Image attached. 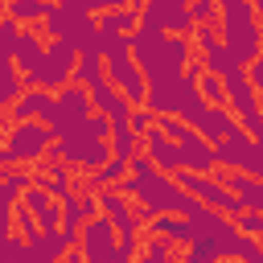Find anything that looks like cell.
<instances>
[{"instance_id": "cell-1", "label": "cell", "mask_w": 263, "mask_h": 263, "mask_svg": "<svg viewBox=\"0 0 263 263\" xmlns=\"http://www.w3.org/2000/svg\"><path fill=\"white\" fill-rule=\"evenodd\" d=\"M132 58H136V66L144 70L148 82H164V78H181L197 53H193L189 37L156 33V29H136L132 33Z\"/></svg>"}, {"instance_id": "cell-2", "label": "cell", "mask_w": 263, "mask_h": 263, "mask_svg": "<svg viewBox=\"0 0 263 263\" xmlns=\"http://www.w3.org/2000/svg\"><path fill=\"white\" fill-rule=\"evenodd\" d=\"M45 156L62 160L70 173H95L99 164H107V160H111V119L95 111L78 132H70V136H62V140H53V148H49Z\"/></svg>"}, {"instance_id": "cell-3", "label": "cell", "mask_w": 263, "mask_h": 263, "mask_svg": "<svg viewBox=\"0 0 263 263\" xmlns=\"http://www.w3.org/2000/svg\"><path fill=\"white\" fill-rule=\"evenodd\" d=\"M41 25H45V37H49V41H66V45H74L78 53H90V49H95L99 25H95L90 12H78V8H66V4L53 0V8L45 12Z\"/></svg>"}, {"instance_id": "cell-4", "label": "cell", "mask_w": 263, "mask_h": 263, "mask_svg": "<svg viewBox=\"0 0 263 263\" xmlns=\"http://www.w3.org/2000/svg\"><path fill=\"white\" fill-rule=\"evenodd\" d=\"M90 115H95V107H90V90H86V86H78V82H66L62 90H53V103H49L45 123H49L53 140H62V136L78 132Z\"/></svg>"}, {"instance_id": "cell-5", "label": "cell", "mask_w": 263, "mask_h": 263, "mask_svg": "<svg viewBox=\"0 0 263 263\" xmlns=\"http://www.w3.org/2000/svg\"><path fill=\"white\" fill-rule=\"evenodd\" d=\"M78 49L66 45V41H45V58L33 74H21L25 86H37V90H62L66 82H74V66H78Z\"/></svg>"}, {"instance_id": "cell-6", "label": "cell", "mask_w": 263, "mask_h": 263, "mask_svg": "<svg viewBox=\"0 0 263 263\" xmlns=\"http://www.w3.org/2000/svg\"><path fill=\"white\" fill-rule=\"evenodd\" d=\"M0 148L8 152L12 164H41L45 152L53 148V132H49V123H41V119L12 123V127L4 132V144H0Z\"/></svg>"}, {"instance_id": "cell-7", "label": "cell", "mask_w": 263, "mask_h": 263, "mask_svg": "<svg viewBox=\"0 0 263 263\" xmlns=\"http://www.w3.org/2000/svg\"><path fill=\"white\" fill-rule=\"evenodd\" d=\"M140 29H156V33H177L189 37L193 21H189V0H140Z\"/></svg>"}, {"instance_id": "cell-8", "label": "cell", "mask_w": 263, "mask_h": 263, "mask_svg": "<svg viewBox=\"0 0 263 263\" xmlns=\"http://www.w3.org/2000/svg\"><path fill=\"white\" fill-rule=\"evenodd\" d=\"M115 247H119V230L111 226V218L95 214L90 222H82L74 251H78L86 263H111V259H115Z\"/></svg>"}, {"instance_id": "cell-9", "label": "cell", "mask_w": 263, "mask_h": 263, "mask_svg": "<svg viewBox=\"0 0 263 263\" xmlns=\"http://www.w3.org/2000/svg\"><path fill=\"white\" fill-rule=\"evenodd\" d=\"M103 74H107V82L127 99V107H144V95H148V78H144V70L136 66V58L132 53H123V58H111V62H103Z\"/></svg>"}, {"instance_id": "cell-10", "label": "cell", "mask_w": 263, "mask_h": 263, "mask_svg": "<svg viewBox=\"0 0 263 263\" xmlns=\"http://www.w3.org/2000/svg\"><path fill=\"white\" fill-rule=\"evenodd\" d=\"M99 214L111 218V226L119 230V238H140V210H132L127 193L103 189V193H99Z\"/></svg>"}, {"instance_id": "cell-11", "label": "cell", "mask_w": 263, "mask_h": 263, "mask_svg": "<svg viewBox=\"0 0 263 263\" xmlns=\"http://www.w3.org/2000/svg\"><path fill=\"white\" fill-rule=\"evenodd\" d=\"M251 156H255V140L234 123V132L222 140V144H214V160H218V168H234V173H247L251 168Z\"/></svg>"}, {"instance_id": "cell-12", "label": "cell", "mask_w": 263, "mask_h": 263, "mask_svg": "<svg viewBox=\"0 0 263 263\" xmlns=\"http://www.w3.org/2000/svg\"><path fill=\"white\" fill-rule=\"evenodd\" d=\"M140 234H160V238H168L173 247H189V242L201 238L197 226H193L189 218H181V214H156V218H148V222L140 226Z\"/></svg>"}, {"instance_id": "cell-13", "label": "cell", "mask_w": 263, "mask_h": 263, "mask_svg": "<svg viewBox=\"0 0 263 263\" xmlns=\"http://www.w3.org/2000/svg\"><path fill=\"white\" fill-rule=\"evenodd\" d=\"M140 140H144V156H148L160 173H168V177L181 173V144H177V140H168L164 132H156V123H152V132H144Z\"/></svg>"}, {"instance_id": "cell-14", "label": "cell", "mask_w": 263, "mask_h": 263, "mask_svg": "<svg viewBox=\"0 0 263 263\" xmlns=\"http://www.w3.org/2000/svg\"><path fill=\"white\" fill-rule=\"evenodd\" d=\"M181 168H189V173H205V177H214V168H218V160H214V144H205L193 127L181 136Z\"/></svg>"}, {"instance_id": "cell-15", "label": "cell", "mask_w": 263, "mask_h": 263, "mask_svg": "<svg viewBox=\"0 0 263 263\" xmlns=\"http://www.w3.org/2000/svg\"><path fill=\"white\" fill-rule=\"evenodd\" d=\"M234 197H238V205L242 210H251V214H263V181L259 177H247V173H234V168H222V177H218Z\"/></svg>"}, {"instance_id": "cell-16", "label": "cell", "mask_w": 263, "mask_h": 263, "mask_svg": "<svg viewBox=\"0 0 263 263\" xmlns=\"http://www.w3.org/2000/svg\"><path fill=\"white\" fill-rule=\"evenodd\" d=\"M49 103H53V90H37V86H25V95L8 107V119L12 123H29V119H41L49 115Z\"/></svg>"}, {"instance_id": "cell-17", "label": "cell", "mask_w": 263, "mask_h": 263, "mask_svg": "<svg viewBox=\"0 0 263 263\" xmlns=\"http://www.w3.org/2000/svg\"><path fill=\"white\" fill-rule=\"evenodd\" d=\"M66 251H70V247H66L62 230H37V234L29 238L25 263H62V255H66Z\"/></svg>"}, {"instance_id": "cell-18", "label": "cell", "mask_w": 263, "mask_h": 263, "mask_svg": "<svg viewBox=\"0 0 263 263\" xmlns=\"http://www.w3.org/2000/svg\"><path fill=\"white\" fill-rule=\"evenodd\" d=\"M41 58H45V41H41L37 25L21 29V37H16V53H12V66H16L21 74H33V70L41 66Z\"/></svg>"}, {"instance_id": "cell-19", "label": "cell", "mask_w": 263, "mask_h": 263, "mask_svg": "<svg viewBox=\"0 0 263 263\" xmlns=\"http://www.w3.org/2000/svg\"><path fill=\"white\" fill-rule=\"evenodd\" d=\"M234 123H238V119L230 115V107H210V111L201 115V123H197L193 132H197V136H201L205 144H222V140H226V136L234 132Z\"/></svg>"}, {"instance_id": "cell-20", "label": "cell", "mask_w": 263, "mask_h": 263, "mask_svg": "<svg viewBox=\"0 0 263 263\" xmlns=\"http://www.w3.org/2000/svg\"><path fill=\"white\" fill-rule=\"evenodd\" d=\"M99 33H123V37H132L136 29H140V8L136 4H127V8H111V12H99Z\"/></svg>"}, {"instance_id": "cell-21", "label": "cell", "mask_w": 263, "mask_h": 263, "mask_svg": "<svg viewBox=\"0 0 263 263\" xmlns=\"http://www.w3.org/2000/svg\"><path fill=\"white\" fill-rule=\"evenodd\" d=\"M33 185V168H21V164H12L4 177H0V205H8V210H16V201H21V193Z\"/></svg>"}, {"instance_id": "cell-22", "label": "cell", "mask_w": 263, "mask_h": 263, "mask_svg": "<svg viewBox=\"0 0 263 263\" xmlns=\"http://www.w3.org/2000/svg\"><path fill=\"white\" fill-rule=\"evenodd\" d=\"M123 177H127V160L111 156L107 164H99L95 173H86V189H95V193H103V189H119Z\"/></svg>"}, {"instance_id": "cell-23", "label": "cell", "mask_w": 263, "mask_h": 263, "mask_svg": "<svg viewBox=\"0 0 263 263\" xmlns=\"http://www.w3.org/2000/svg\"><path fill=\"white\" fill-rule=\"evenodd\" d=\"M49 8H53V0H8V4H4V16H12L21 29H29V25L45 21Z\"/></svg>"}, {"instance_id": "cell-24", "label": "cell", "mask_w": 263, "mask_h": 263, "mask_svg": "<svg viewBox=\"0 0 263 263\" xmlns=\"http://www.w3.org/2000/svg\"><path fill=\"white\" fill-rule=\"evenodd\" d=\"M140 263H181V259L173 255V242H168V238H160V234H144Z\"/></svg>"}, {"instance_id": "cell-25", "label": "cell", "mask_w": 263, "mask_h": 263, "mask_svg": "<svg viewBox=\"0 0 263 263\" xmlns=\"http://www.w3.org/2000/svg\"><path fill=\"white\" fill-rule=\"evenodd\" d=\"M197 62H201V70H205V74H218V78H222L230 66H238L222 41H218V45H210V49H201V53H197Z\"/></svg>"}, {"instance_id": "cell-26", "label": "cell", "mask_w": 263, "mask_h": 263, "mask_svg": "<svg viewBox=\"0 0 263 263\" xmlns=\"http://www.w3.org/2000/svg\"><path fill=\"white\" fill-rule=\"evenodd\" d=\"M140 148H144V140H140L132 127H115V132H111V156H119V160H132Z\"/></svg>"}, {"instance_id": "cell-27", "label": "cell", "mask_w": 263, "mask_h": 263, "mask_svg": "<svg viewBox=\"0 0 263 263\" xmlns=\"http://www.w3.org/2000/svg\"><path fill=\"white\" fill-rule=\"evenodd\" d=\"M197 95L210 103V107H226V86H222V78L218 74H197Z\"/></svg>"}, {"instance_id": "cell-28", "label": "cell", "mask_w": 263, "mask_h": 263, "mask_svg": "<svg viewBox=\"0 0 263 263\" xmlns=\"http://www.w3.org/2000/svg\"><path fill=\"white\" fill-rule=\"evenodd\" d=\"M189 21L193 29H218V0H189Z\"/></svg>"}, {"instance_id": "cell-29", "label": "cell", "mask_w": 263, "mask_h": 263, "mask_svg": "<svg viewBox=\"0 0 263 263\" xmlns=\"http://www.w3.org/2000/svg\"><path fill=\"white\" fill-rule=\"evenodd\" d=\"M99 78H103V58L82 53L78 66H74V82H78V86H90V82H99Z\"/></svg>"}, {"instance_id": "cell-30", "label": "cell", "mask_w": 263, "mask_h": 263, "mask_svg": "<svg viewBox=\"0 0 263 263\" xmlns=\"http://www.w3.org/2000/svg\"><path fill=\"white\" fill-rule=\"evenodd\" d=\"M222 255H218V247L210 242V238H197V242H189L185 247V255H181V263H218Z\"/></svg>"}, {"instance_id": "cell-31", "label": "cell", "mask_w": 263, "mask_h": 263, "mask_svg": "<svg viewBox=\"0 0 263 263\" xmlns=\"http://www.w3.org/2000/svg\"><path fill=\"white\" fill-rule=\"evenodd\" d=\"M16 37H21V25L0 12V58H12L16 53Z\"/></svg>"}, {"instance_id": "cell-32", "label": "cell", "mask_w": 263, "mask_h": 263, "mask_svg": "<svg viewBox=\"0 0 263 263\" xmlns=\"http://www.w3.org/2000/svg\"><path fill=\"white\" fill-rule=\"evenodd\" d=\"M49 201H53V197H49V189H45V185H37V181H33V185H29L25 193H21V205H25L29 214H41V210H45Z\"/></svg>"}, {"instance_id": "cell-33", "label": "cell", "mask_w": 263, "mask_h": 263, "mask_svg": "<svg viewBox=\"0 0 263 263\" xmlns=\"http://www.w3.org/2000/svg\"><path fill=\"white\" fill-rule=\"evenodd\" d=\"M12 230H16V234H21L25 242H29V238L37 234V218H33V214H29L25 205H16V210H12Z\"/></svg>"}, {"instance_id": "cell-34", "label": "cell", "mask_w": 263, "mask_h": 263, "mask_svg": "<svg viewBox=\"0 0 263 263\" xmlns=\"http://www.w3.org/2000/svg\"><path fill=\"white\" fill-rule=\"evenodd\" d=\"M152 123H156V115H152L148 107H132V111H127V127H132L136 136H144V132H152Z\"/></svg>"}, {"instance_id": "cell-35", "label": "cell", "mask_w": 263, "mask_h": 263, "mask_svg": "<svg viewBox=\"0 0 263 263\" xmlns=\"http://www.w3.org/2000/svg\"><path fill=\"white\" fill-rule=\"evenodd\" d=\"M37 218V230H62V205L58 201H49L41 214H33Z\"/></svg>"}, {"instance_id": "cell-36", "label": "cell", "mask_w": 263, "mask_h": 263, "mask_svg": "<svg viewBox=\"0 0 263 263\" xmlns=\"http://www.w3.org/2000/svg\"><path fill=\"white\" fill-rule=\"evenodd\" d=\"M234 226H238L242 234H251V238H263V214H251V210H242V214L234 218Z\"/></svg>"}, {"instance_id": "cell-37", "label": "cell", "mask_w": 263, "mask_h": 263, "mask_svg": "<svg viewBox=\"0 0 263 263\" xmlns=\"http://www.w3.org/2000/svg\"><path fill=\"white\" fill-rule=\"evenodd\" d=\"M247 78H251V86H255V95H263V53L247 66Z\"/></svg>"}, {"instance_id": "cell-38", "label": "cell", "mask_w": 263, "mask_h": 263, "mask_svg": "<svg viewBox=\"0 0 263 263\" xmlns=\"http://www.w3.org/2000/svg\"><path fill=\"white\" fill-rule=\"evenodd\" d=\"M8 168H12V160H8V152H4V148H0V177H4V173H8Z\"/></svg>"}, {"instance_id": "cell-39", "label": "cell", "mask_w": 263, "mask_h": 263, "mask_svg": "<svg viewBox=\"0 0 263 263\" xmlns=\"http://www.w3.org/2000/svg\"><path fill=\"white\" fill-rule=\"evenodd\" d=\"M4 132H8V127H4V119H0V140H4Z\"/></svg>"}, {"instance_id": "cell-40", "label": "cell", "mask_w": 263, "mask_h": 263, "mask_svg": "<svg viewBox=\"0 0 263 263\" xmlns=\"http://www.w3.org/2000/svg\"><path fill=\"white\" fill-rule=\"evenodd\" d=\"M218 263H238V259H218Z\"/></svg>"}, {"instance_id": "cell-41", "label": "cell", "mask_w": 263, "mask_h": 263, "mask_svg": "<svg viewBox=\"0 0 263 263\" xmlns=\"http://www.w3.org/2000/svg\"><path fill=\"white\" fill-rule=\"evenodd\" d=\"M4 4H8V0H0V12H4Z\"/></svg>"}]
</instances>
